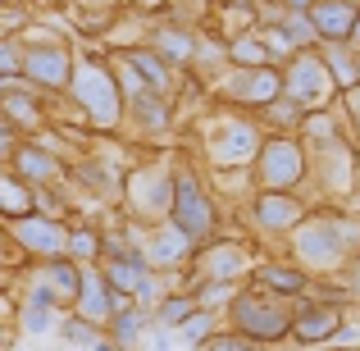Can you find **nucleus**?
<instances>
[{
	"mask_svg": "<svg viewBox=\"0 0 360 351\" xmlns=\"http://www.w3.org/2000/svg\"><path fill=\"white\" fill-rule=\"evenodd\" d=\"M183 210H187L183 229H187V233H201L210 215H205V205L196 201V192H192V183H187V178H183V183H178V215H183Z\"/></svg>",
	"mask_w": 360,
	"mask_h": 351,
	"instance_id": "obj_1",
	"label": "nucleus"
},
{
	"mask_svg": "<svg viewBox=\"0 0 360 351\" xmlns=\"http://www.w3.org/2000/svg\"><path fill=\"white\" fill-rule=\"evenodd\" d=\"M333 328H338L333 315H306L301 319V338H324V333H333Z\"/></svg>",
	"mask_w": 360,
	"mask_h": 351,
	"instance_id": "obj_2",
	"label": "nucleus"
}]
</instances>
